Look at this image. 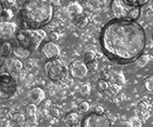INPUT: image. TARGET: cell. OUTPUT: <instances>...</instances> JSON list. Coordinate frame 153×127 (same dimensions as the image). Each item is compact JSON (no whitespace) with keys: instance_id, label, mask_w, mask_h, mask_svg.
Returning <instances> with one entry per match:
<instances>
[{"instance_id":"9","label":"cell","mask_w":153,"mask_h":127,"mask_svg":"<svg viewBox=\"0 0 153 127\" xmlns=\"http://www.w3.org/2000/svg\"><path fill=\"white\" fill-rule=\"evenodd\" d=\"M69 73L74 78H83L87 76L88 69L86 63L81 60L72 61L69 66Z\"/></svg>"},{"instance_id":"26","label":"cell","mask_w":153,"mask_h":127,"mask_svg":"<svg viewBox=\"0 0 153 127\" xmlns=\"http://www.w3.org/2000/svg\"><path fill=\"white\" fill-rule=\"evenodd\" d=\"M86 66H87L88 72H91V73L97 72L99 69V64L97 61H95V60H92V61H90V62L86 63Z\"/></svg>"},{"instance_id":"8","label":"cell","mask_w":153,"mask_h":127,"mask_svg":"<svg viewBox=\"0 0 153 127\" xmlns=\"http://www.w3.org/2000/svg\"><path fill=\"white\" fill-rule=\"evenodd\" d=\"M40 53H41V55L43 56V58L46 60H50V59L59 58L60 55V49H59V47L56 44V42L47 41L42 45L40 49Z\"/></svg>"},{"instance_id":"10","label":"cell","mask_w":153,"mask_h":127,"mask_svg":"<svg viewBox=\"0 0 153 127\" xmlns=\"http://www.w3.org/2000/svg\"><path fill=\"white\" fill-rule=\"evenodd\" d=\"M28 97L33 103L37 104V103H40L45 98V93L40 87H35L32 88L31 90H29Z\"/></svg>"},{"instance_id":"40","label":"cell","mask_w":153,"mask_h":127,"mask_svg":"<svg viewBox=\"0 0 153 127\" xmlns=\"http://www.w3.org/2000/svg\"><path fill=\"white\" fill-rule=\"evenodd\" d=\"M3 10H4V5H3V3L0 1V16H1V15H2Z\"/></svg>"},{"instance_id":"19","label":"cell","mask_w":153,"mask_h":127,"mask_svg":"<svg viewBox=\"0 0 153 127\" xmlns=\"http://www.w3.org/2000/svg\"><path fill=\"white\" fill-rule=\"evenodd\" d=\"M10 68L13 72L14 73H17V72H20L21 70L23 69V62L21 61L20 58H13L11 63H10Z\"/></svg>"},{"instance_id":"29","label":"cell","mask_w":153,"mask_h":127,"mask_svg":"<svg viewBox=\"0 0 153 127\" xmlns=\"http://www.w3.org/2000/svg\"><path fill=\"white\" fill-rule=\"evenodd\" d=\"M50 115L55 117V119H59L60 117V110L57 107H52L50 109Z\"/></svg>"},{"instance_id":"22","label":"cell","mask_w":153,"mask_h":127,"mask_svg":"<svg viewBox=\"0 0 153 127\" xmlns=\"http://www.w3.org/2000/svg\"><path fill=\"white\" fill-rule=\"evenodd\" d=\"M109 86H110V83L107 80H105V79H102V78L99 79L98 82H97L98 89H99V90H100V91H102V92L108 91Z\"/></svg>"},{"instance_id":"18","label":"cell","mask_w":153,"mask_h":127,"mask_svg":"<svg viewBox=\"0 0 153 127\" xmlns=\"http://www.w3.org/2000/svg\"><path fill=\"white\" fill-rule=\"evenodd\" d=\"M143 90L146 93L151 94L153 92V76L152 75H148V76L145 78L143 83Z\"/></svg>"},{"instance_id":"13","label":"cell","mask_w":153,"mask_h":127,"mask_svg":"<svg viewBox=\"0 0 153 127\" xmlns=\"http://www.w3.org/2000/svg\"><path fill=\"white\" fill-rule=\"evenodd\" d=\"M67 12H68L69 16L71 17L74 18V17L78 16L81 15V13H83V8L79 3L73 2V3H71L68 7H67Z\"/></svg>"},{"instance_id":"11","label":"cell","mask_w":153,"mask_h":127,"mask_svg":"<svg viewBox=\"0 0 153 127\" xmlns=\"http://www.w3.org/2000/svg\"><path fill=\"white\" fill-rule=\"evenodd\" d=\"M14 47V44L11 40L6 39H0V55L3 58H6L13 54V49Z\"/></svg>"},{"instance_id":"35","label":"cell","mask_w":153,"mask_h":127,"mask_svg":"<svg viewBox=\"0 0 153 127\" xmlns=\"http://www.w3.org/2000/svg\"><path fill=\"white\" fill-rule=\"evenodd\" d=\"M49 38H50V40H51V41L56 42V41L59 40V32H56V31H53V32H50V35H49Z\"/></svg>"},{"instance_id":"4","label":"cell","mask_w":153,"mask_h":127,"mask_svg":"<svg viewBox=\"0 0 153 127\" xmlns=\"http://www.w3.org/2000/svg\"><path fill=\"white\" fill-rule=\"evenodd\" d=\"M17 90L16 79L9 72L0 74V100L12 97Z\"/></svg>"},{"instance_id":"21","label":"cell","mask_w":153,"mask_h":127,"mask_svg":"<svg viewBox=\"0 0 153 127\" xmlns=\"http://www.w3.org/2000/svg\"><path fill=\"white\" fill-rule=\"evenodd\" d=\"M124 3L127 4L130 7H139L141 8L143 6H146L150 0H123Z\"/></svg>"},{"instance_id":"12","label":"cell","mask_w":153,"mask_h":127,"mask_svg":"<svg viewBox=\"0 0 153 127\" xmlns=\"http://www.w3.org/2000/svg\"><path fill=\"white\" fill-rule=\"evenodd\" d=\"M16 31V23L10 22V21H3L0 23V32L2 35H8L14 34Z\"/></svg>"},{"instance_id":"2","label":"cell","mask_w":153,"mask_h":127,"mask_svg":"<svg viewBox=\"0 0 153 127\" xmlns=\"http://www.w3.org/2000/svg\"><path fill=\"white\" fill-rule=\"evenodd\" d=\"M54 6L49 0H27L19 12V18L25 28L38 29L52 21Z\"/></svg>"},{"instance_id":"15","label":"cell","mask_w":153,"mask_h":127,"mask_svg":"<svg viewBox=\"0 0 153 127\" xmlns=\"http://www.w3.org/2000/svg\"><path fill=\"white\" fill-rule=\"evenodd\" d=\"M88 23H89V18L87 16L83 15V13L74 17V24L79 29H83V28H85L88 25Z\"/></svg>"},{"instance_id":"30","label":"cell","mask_w":153,"mask_h":127,"mask_svg":"<svg viewBox=\"0 0 153 127\" xmlns=\"http://www.w3.org/2000/svg\"><path fill=\"white\" fill-rule=\"evenodd\" d=\"M121 85L118 83H115V84H110V86H109V89L108 90L111 92L112 94H114V95H116V94L119 93V91L121 90V87H120Z\"/></svg>"},{"instance_id":"27","label":"cell","mask_w":153,"mask_h":127,"mask_svg":"<svg viewBox=\"0 0 153 127\" xmlns=\"http://www.w3.org/2000/svg\"><path fill=\"white\" fill-rule=\"evenodd\" d=\"M96 58V52L95 51H88L87 53H85L84 55V62L85 63H88L90 61L95 60Z\"/></svg>"},{"instance_id":"36","label":"cell","mask_w":153,"mask_h":127,"mask_svg":"<svg viewBox=\"0 0 153 127\" xmlns=\"http://www.w3.org/2000/svg\"><path fill=\"white\" fill-rule=\"evenodd\" d=\"M100 78H102V79H105V80H107V79H109L110 78H111V75H110V72L108 71V70H103V71L102 72V74H100Z\"/></svg>"},{"instance_id":"5","label":"cell","mask_w":153,"mask_h":127,"mask_svg":"<svg viewBox=\"0 0 153 127\" xmlns=\"http://www.w3.org/2000/svg\"><path fill=\"white\" fill-rule=\"evenodd\" d=\"M44 70L49 79L55 82L63 79L66 75V68L59 58L48 60L44 65Z\"/></svg>"},{"instance_id":"16","label":"cell","mask_w":153,"mask_h":127,"mask_svg":"<svg viewBox=\"0 0 153 127\" xmlns=\"http://www.w3.org/2000/svg\"><path fill=\"white\" fill-rule=\"evenodd\" d=\"M79 120V116L76 112H70L65 117V123L69 126H76Z\"/></svg>"},{"instance_id":"23","label":"cell","mask_w":153,"mask_h":127,"mask_svg":"<svg viewBox=\"0 0 153 127\" xmlns=\"http://www.w3.org/2000/svg\"><path fill=\"white\" fill-rule=\"evenodd\" d=\"M138 60V65L140 67H145L146 64H148V62H149L150 60V56L148 55H141L139 58H137Z\"/></svg>"},{"instance_id":"25","label":"cell","mask_w":153,"mask_h":127,"mask_svg":"<svg viewBox=\"0 0 153 127\" xmlns=\"http://www.w3.org/2000/svg\"><path fill=\"white\" fill-rule=\"evenodd\" d=\"M79 93L82 96H88L91 93V85L89 83H84L79 88Z\"/></svg>"},{"instance_id":"3","label":"cell","mask_w":153,"mask_h":127,"mask_svg":"<svg viewBox=\"0 0 153 127\" xmlns=\"http://www.w3.org/2000/svg\"><path fill=\"white\" fill-rule=\"evenodd\" d=\"M46 32L40 29H21L17 32L16 35V39L17 44L20 45L24 48L28 49L29 51L33 52L38 49L42 41L46 38Z\"/></svg>"},{"instance_id":"39","label":"cell","mask_w":153,"mask_h":127,"mask_svg":"<svg viewBox=\"0 0 153 127\" xmlns=\"http://www.w3.org/2000/svg\"><path fill=\"white\" fill-rule=\"evenodd\" d=\"M146 15H147V17L148 18H149V19H151V15H152V11H151V9H148V11H147V13H146Z\"/></svg>"},{"instance_id":"14","label":"cell","mask_w":153,"mask_h":127,"mask_svg":"<svg viewBox=\"0 0 153 127\" xmlns=\"http://www.w3.org/2000/svg\"><path fill=\"white\" fill-rule=\"evenodd\" d=\"M31 53H32L31 51H29L28 49L24 48V47L20 45L14 46L13 49V54L16 55L17 58H27L28 56L31 55Z\"/></svg>"},{"instance_id":"17","label":"cell","mask_w":153,"mask_h":127,"mask_svg":"<svg viewBox=\"0 0 153 127\" xmlns=\"http://www.w3.org/2000/svg\"><path fill=\"white\" fill-rule=\"evenodd\" d=\"M26 114H27V117H28V120L33 122L36 121V105L35 103H30L28 104L26 107Z\"/></svg>"},{"instance_id":"20","label":"cell","mask_w":153,"mask_h":127,"mask_svg":"<svg viewBox=\"0 0 153 127\" xmlns=\"http://www.w3.org/2000/svg\"><path fill=\"white\" fill-rule=\"evenodd\" d=\"M141 16V10L139 7H132L131 10L128 12L127 13V16H126V19L129 20H134L136 21L139 17Z\"/></svg>"},{"instance_id":"28","label":"cell","mask_w":153,"mask_h":127,"mask_svg":"<svg viewBox=\"0 0 153 127\" xmlns=\"http://www.w3.org/2000/svg\"><path fill=\"white\" fill-rule=\"evenodd\" d=\"M137 107H138V110H140L142 113H143V112H147L148 107H149V104H148L146 101L142 100V101H140L138 103Z\"/></svg>"},{"instance_id":"31","label":"cell","mask_w":153,"mask_h":127,"mask_svg":"<svg viewBox=\"0 0 153 127\" xmlns=\"http://www.w3.org/2000/svg\"><path fill=\"white\" fill-rule=\"evenodd\" d=\"M89 108H90V105H89V103L87 101H81L79 104V109L81 111V112H87L89 110Z\"/></svg>"},{"instance_id":"33","label":"cell","mask_w":153,"mask_h":127,"mask_svg":"<svg viewBox=\"0 0 153 127\" xmlns=\"http://www.w3.org/2000/svg\"><path fill=\"white\" fill-rule=\"evenodd\" d=\"M24 120V116L21 113H16V114L13 115V120L16 122V123H20L21 121Z\"/></svg>"},{"instance_id":"32","label":"cell","mask_w":153,"mask_h":127,"mask_svg":"<svg viewBox=\"0 0 153 127\" xmlns=\"http://www.w3.org/2000/svg\"><path fill=\"white\" fill-rule=\"evenodd\" d=\"M2 3L4 7H6L7 9H12L16 5V0H4Z\"/></svg>"},{"instance_id":"7","label":"cell","mask_w":153,"mask_h":127,"mask_svg":"<svg viewBox=\"0 0 153 127\" xmlns=\"http://www.w3.org/2000/svg\"><path fill=\"white\" fill-rule=\"evenodd\" d=\"M130 6L124 3L123 0H112L110 4V9H111L112 15L117 19H123L126 18L128 12L131 10Z\"/></svg>"},{"instance_id":"34","label":"cell","mask_w":153,"mask_h":127,"mask_svg":"<svg viewBox=\"0 0 153 127\" xmlns=\"http://www.w3.org/2000/svg\"><path fill=\"white\" fill-rule=\"evenodd\" d=\"M115 78H116V81L118 84H120V85H123V84L124 83V77H123V75L122 73H117L116 75H115Z\"/></svg>"},{"instance_id":"37","label":"cell","mask_w":153,"mask_h":127,"mask_svg":"<svg viewBox=\"0 0 153 127\" xmlns=\"http://www.w3.org/2000/svg\"><path fill=\"white\" fill-rule=\"evenodd\" d=\"M104 107L102 105H97L94 108V112L97 113V114H104Z\"/></svg>"},{"instance_id":"38","label":"cell","mask_w":153,"mask_h":127,"mask_svg":"<svg viewBox=\"0 0 153 127\" xmlns=\"http://www.w3.org/2000/svg\"><path fill=\"white\" fill-rule=\"evenodd\" d=\"M49 2L52 4L53 6H56V5H59V4L60 0H49Z\"/></svg>"},{"instance_id":"1","label":"cell","mask_w":153,"mask_h":127,"mask_svg":"<svg viewBox=\"0 0 153 127\" xmlns=\"http://www.w3.org/2000/svg\"><path fill=\"white\" fill-rule=\"evenodd\" d=\"M100 43L107 58L118 65L136 61L146 48V35L143 28L134 20L115 19L105 24Z\"/></svg>"},{"instance_id":"41","label":"cell","mask_w":153,"mask_h":127,"mask_svg":"<svg viewBox=\"0 0 153 127\" xmlns=\"http://www.w3.org/2000/svg\"><path fill=\"white\" fill-rule=\"evenodd\" d=\"M3 61H4V58H3V56H2L1 55H0V66H1V65H2Z\"/></svg>"},{"instance_id":"6","label":"cell","mask_w":153,"mask_h":127,"mask_svg":"<svg viewBox=\"0 0 153 127\" xmlns=\"http://www.w3.org/2000/svg\"><path fill=\"white\" fill-rule=\"evenodd\" d=\"M82 127H110L111 121L109 117L104 114H97V113H91V114L84 117L81 121Z\"/></svg>"},{"instance_id":"24","label":"cell","mask_w":153,"mask_h":127,"mask_svg":"<svg viewBox=\"0 0 153 127\" xmlns=\"http://www.w3.org/2000/svg\"><path fill=\"white\" fill-rule=\"evenodd\" d=\"M13 16V13L12 12L11 9H6V10H3L0 18H2L4 21H9L10 19H12Z\"/></svg>"}]
</instances>
